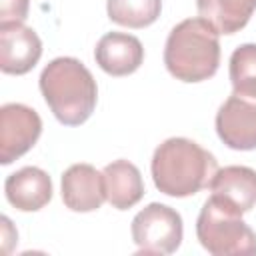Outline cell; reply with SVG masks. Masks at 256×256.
Segmentation results:
<instances>
[{
    "instance_id": "cell-9",
    "label": "cell",
    "mask_w": 256,
    "mask_h": 256,
    "mask_svg": "<svg viewBox=\"0 0 256 256\" xmlns=\"http://www.w3.org/2000/svg\"><path fill=\"white\" fill-rule=\"evenodd\" d=\"M208 188L216 202L236 214H246L256 206V170L248 166L218 168Z\"/></svg>"
},
{
    "instance_id": "cell-3",
    "label": "cell",
    "mask_w": 256,
    "mask_h": 256,
    "mask_svg": "<svg viewBox=\"0 0 256 256\" xmlns=\"http://www.w3.org/2000/svg\"><path fill=\"white\" fill-rule=\"evenodd\" d=\"M164 64L182 82L212 78L220 64V40L214 26L204 18H186L176 24L166 38Z\"/></svg>"
},
{
    "instance_id": "cell-1",
    "label": "cell",
    "mask_w": 256,
    "mask_h": 256,
    "mask_svg": "<svg viewBox=\"0 0 256 256\" xmlns=\"http://www.w3.org/2000/svg\"><path fill=\"white\" fill-rule=\"evenodd\" d=\"M150 170L154 186L162 194L186 198L210 186L218 160L194 140L168 138L154 150Z\"/></svg>"
},
{
    "instance_id": "cell-16",
    "label": "cell",
    "mask_w": 256,
    "mask_h": 256,
    "mask_svg": "<svg viewBox=\"0 0 256 256\" xmlns=\"http://www.w3.org/2000/svg\"><path fill=\"white\" fill-rule=\"evenodd\" d=\"M230 82L234 92L256 96V44H242L232 52Z\"/></svg>"
},
{
    "instance_id": "cell-15",
    "label": "cell",
    "mask_w": 256,
    "mask_h": 256,
    "mask_svg": "<svg viewBox=\"0 0 256 256\" xmlns=\"http://www.w3.org/2000/svg\"><path fill=\"white\" fill-rule=\"evenodd\" d=\"M108 18L120 26L146 28L162 12V0H106Z\"/></svg>"
},
{
    "instance_id": "cell-7",
    "label": "cell",
    "mask_w": 256,
    "mask_h": 256,
    "mask_svg": "<svg viewBox=\"0 0 256 256\" xmlns=\"http://www.w3.org/2000/svg\"><path fill=\"white\" fill-rule=\"evenodd\" d=\"M218 138L232 150L256 148V96L232 92L216 112Z\"/></svg>"
},
{
    "instance_id": "cell-10",
    "label": "cell",
    "mask_w": 256,
    "mask_h": 256,
    "mask_svg": "<svg viewBox=\"0 0 256 256\" xmlns=\"http://www.w3.org/2000/svg\"><path fill=\"white\" fill-rule=\"evenodd\" d=\"M62 200L72 212H94L106 200L104 174L92 164H72L62 174Z\"/></svg>"
},
{
    "instance_id": "cell-12",
    "label": "cell",
    "mask_w": 256,
    "mask_h": 256,
    "mask_svg": "<svg viewBox=\"0 0 256 256\" xmlns=\"http://www.w3.org/2000/svg\"><path fill=\"white\" fill-rule=\"evenodd\" d=\"M6 200L20 212H36L52 200V180L38 166H24L4 182Z\"/></svg>"
},
{
    "instance_id": "cell-8",
    "label": "cell",
    "mask_w": 256,
    "mask_h": 256,
    "mask_svg": "<svg viewBox=\"0 0 256 256\" xmlns=\"http://www.w3.org/2000/svg\"><path fill=\"white\" fill-rule=\"evenodd\" d=\"M42 56L38 34L22 22H0V70L4 74H26Z\"/></svg>"
},
{
    "instance_id": "cell-4",
    "label": "cell",
    "mask_w": 256,
    "mask_h": 256,
    "mask_svg": "<svg viewBox=\"0 0 256 256\" xmlns=\"http://www.w3.org/2000/svg\"><path fill=\"white\" fill-rule=\"evenodd\" d=\"M196 236L202 248L214 256L256 254V232L242 220V214L232 212L212 196L204 202L198 214Z\"/></svg>"
},
{
    "instance_id": "cell-13",
    "label": "cell",
    "mask_w": 256,
    "mask_h": 256,
    "mask_svg": "<svg viewBox=\"0 0 256 256\" xmlns=\"http://www.w3.org/2000/svg\"><path fill=\"white\" fill-rule=\"evenodd\" d=\"M106 200L116 210H128L144 196V182L140 170L128 160H114L104 170Z\"/></svg>"
},
{
    "instance_id": "cell-2",
    "label": "cell",
    "mask_w": 256,
    "mask_h": 256,
    "mask_svg": "<svg viewBox=\"0 0 256 256\" xmlns=\"http://www.w3.org/2000/svg\"><path fill=\"white\" fill-rule=\"evenodd\" d=\"M38 84L58 122L80 126L92 116L98 100V86L92 72L78 58H54L44 66Z\"/></svg>"
},
{
    "instance_id": "cell-11",
    "label": "cell",
    "mask_w": 256,
    "mask_h": 256,
    "mask_svg": "<svg viewBox=\"0 0 256 256\" xmlns=\"http://www.w3.org/2000/svg\"><path fill=\"white\" fill-rule=\"evenodd\" d=\"M96 64L110 76H128L136 72L144 60L142 42L126 32L104 34L94 50Z\"/></svg>"
},
{
    "instance_id": "cell-14",
    "label": "cell",
    "mask_w": 256,
    "mask_h": 256,
    "mask_svg": "<svg viewBox=\"0 0 256 256\" xmlns=\"http://www.w3.org/2000/svg\"><path fill=\"white\" fill-rule=\"evenodd\" d=\"M196 8L218 34H236L252 18L256 0H196Z\"/></svg>"
},
{
    "instance_id": "cell-17",
    "label": "cell",
    "mask_w": 256,
    "mask_h": 256,
    "mask_svg": "<svg viewBox=\"0 0 256 256\" xmlns=\"http://www.w3.org/2000/svg\"><path fill=\"white\" fill-rule=\"evenodd\" d=\"M30 0H0V22H24Z\"/></svg>"
},
{
    "instance_id": "cell-5",
    "label": "cell",
    "mask_w": 256,
    "mask_h": 256,
    "mask_svg": "<svg viewBox=\"0 0 256 256\" xmlns=\"http://www.w3.org/2000/svg\"><path fill=\"white\" fill-rule=\"evenodd\" d=\"M130 232L138 252L172 254L182 244V216L166 204L152 202L134 216Z\"/></svg>"
},
{
    "instance_id": "cell-6",
    "label": "cell",
    "mask_w": 256,
    "mask_h": 256,
    "mask_svg": "<svg viewBox=\"0 0 256 256\" xmlns=\"http://www.w3.org/2000/svg\"><path fill=\"white\" fill-rule=\"evenodd\" d=\"M42 132V120L26 104L10 102L0 108V162L12 164L26 154Z\"/></svg>"
}]
</instances>
